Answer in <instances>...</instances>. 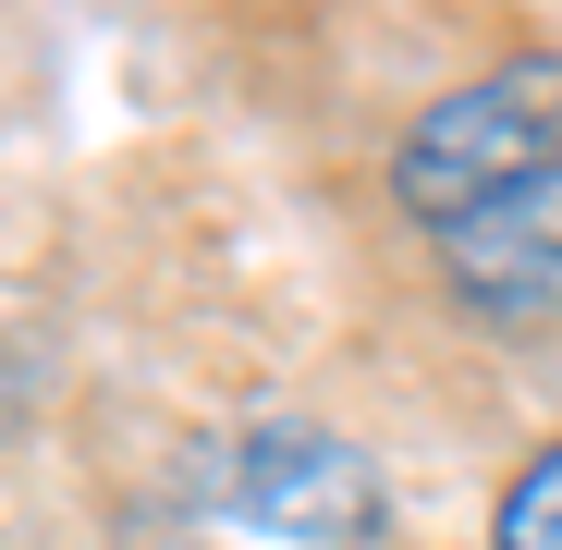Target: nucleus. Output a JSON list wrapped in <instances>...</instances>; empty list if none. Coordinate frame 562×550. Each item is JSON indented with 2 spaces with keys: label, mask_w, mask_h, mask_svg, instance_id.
Returning <instances> with one entry per match:
<instances>
[{
  "label": "nucleus",
  "mask_w": 562,
  "mask_h": 550,
  "mask_svg": "<svg viewBox=\"0 0 562 550\" xmlns=\"http://www.w3.org/2000/svg\"><path fill=\"white\" fill-rule=\"evenodd\" d=\"M550 171H562V49H514V61H490L477 86H452V99H428L404 123L392 197H404V221L452 233V221L526 197Z\"/></svg>",
  "instance_id": "nucleus-1"
},
{
  "label": "nucleus",
  "mask_w": 562,
  "mask_h": 550,
  "mask_svg": "<svg viewBox=\"0 0 562 550\" xmlns=\"http://www.w3.org/2000/svg\"><path fill=\"white\" fill-rule=\"evenodd\" d=\"M221 514L294 550H342V538H380V465L318 416H257L221 452Z\"/></svg>",
  "instance_id": "nucleus-2"
},
{
  "label": "nucleus",
  "mask_w": 562,
  "mask_h": 550,
  "mask_svg": "<svg viewBox=\"0 0 562 550\" xmlns=\"http://www.w3.org/2000/svg\"><path fill=\"white\" fill-rule=\"evenodd\" d=\"M440 282L490 330H550L562 318V171L502 197V209H477V221H452L440 233Z\"/></svg>",
  "instance_id": "nucleus-3"
},
{
  "label": "nucleus",
  "mask_w": 562,
  "mask_h": 550,
  "mask_svg": "<svg viewBox=\"0 0 562 550\" xmlns=\"http://www.w3.org/2000/svg\"><path fill=\"white\" fill-rule=\"evenodd\" d=\"M490 550H562V440L514 465V490L490 514Z\"/></svg>",
  "instance_id": "nucleus-4"
}]
</instances>
